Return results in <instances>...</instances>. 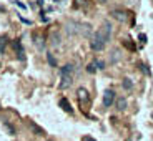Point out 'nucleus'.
Listing matches in <instances>:
<instances>
[{"instance_id":"9b49d317","label":"nucleus","mask_w":153,"mask_h":141,"mask_svg":"<svg viewBox=\"0 0 153 141\" xmlns=\"http://www.w3.org/2000/svg\"><path fill=\"white\" fill-rule=\"evenodd\" d=\"M131 86H133V83H131L130 78H123V88L125 90H131Z\"/></svg>"},{"instance_id":"dca6fc26","label":"nucleus","mask_w":153,"mask_h":141,"mask_svg":"<svg viewBox=\"0 0 153 141\" xmlns=\"http://www.w3.org/2000/svg\"><path fill=\"white\" fill-rule=\"evenodd\" d=\"M83 141H95L93 138H90V136H83Z\"/></svg>"},{"instance_id":"9d476101","label":"nucleus","mask_w":153,"mask_h":141,"mask_svg":"<svg viewBox=\"0 0 153 141\" xmlns=\"http://www.w3.org/2000/svg\"><path fill=\"white\" fill-rule=\"evenodd\" d=\"M4 128L8 131V134H15V130H13V126H12L8 121H4Z\"/></svg>"},{"instance_id":"423d86ee","label":"nucleus","mask_w":153,"mask_h":141,"mask_svg":"<svg viewBox=\"0 0 153 141\" xmlns=\"http://www.w3.org/2000/svg\"><path fill=\"white\" fill-rule=\"evenodd\" d=\"M76 95H78V100H80L82 103H87L88 101V92L85 90V88H78Z\"/></svg>"},{"instance_id":"f257e3e1","label":"nucleus","mask_w":153,"mask_h":141,"mask_svg":"<svg viewBox=\"0 0 153 141\" xmlns=\"http://www.w3.org/2000/svg\"><path fill=\"white\" fill-rule=\"evenodd\" d=\"M110 37H111V25L108 22H103V25L97 30V33L93 35L92 42H90L92 50L102 52V50L105 48V45H107V42L110 40Z\"/></svg>"},{"instance_id":"6e6552de","label":"nucleus","mask_w":153,"mask_h":141,"mask_svg":"<svg viewBox=\"0 0 153 141\" xmlns=\"http://www.w3.org/2000/svg\"><path fill=\"white\" fill-rule=\"evenodd\" d=\"M60 106L62 108H63V110H65L67 111V113H72V106H70V103H68V100H67V98H62L60 100Z\"/></svg>"},{"instance_id":"a211bd4d","label":"nucleus","mask_w":153,"mask_h":141,"mask_svg":"<svg viewBox=\"0 0 153 141\" xmlns=\"http://www.w3.org/2000/svg\"><path fill=\"white\" fill-rule=\"evenodd\" d=\"M45 141H52V140H45Z\"/></svg>"},{"instance_id":"7ed1b4c3","label":"nucleus","mask_w":153,"mask_h":141,"mask_svg":"<svg viewBox=\"0 0 153 141\" xmlns=\"http://www.w3.org/2000/svg\"><path fill=\"white\" fill-rule=\"evenodd\" d=\"M115 101V92L111 90V88H108V90H105L103 93V106H111Z\"/></svg>"},{"instance_id":"f3484780","label":"nucleus","mask_w":153,"mask_h":141,"mask_svg":"<svg viewBox=\"0 0 153 141\" xmlns=\"http://www.w3.org/2000/svg\"><path fill=\"white\" fill-rule=\"evenodd\" d=\"M97 2H100V4H105V2H107V0H97Z\"/></svg>"},{"instance_id":"4468645a","label":"nucleus","mask_w":153,"mask_h":141,"mask_svg":"<svg viewBox=\"0 0 153 141\" xmlns=\"http://www.w3.org/2000/svg\"><path fill=\"white\" fill-rule=\"evenodd\" d=\"M93 63H95L97 70H103V68H105V63H103V61H98V60H95Z\"/></svg>"},{"instance_id":"2eb2a0df","label":"nucleus","mask_w":153,"mask_h":141,"mask_svg":"<svg viewBox=\"0 0 153 141\" xmlns=\"http://www.w3.org/2000/svg\"><path fill=\"white\" fill-rule=\"evenodd\" d=\"M87 72H88V73H95V72H97V66H95V63H90V65L87 66Z\"/></svg>"},{"instance_id":"20e7f679","label":"nucleus","mask_w":153,"mask_h":141,"mask_svg":"<svg viewBox=\"0 0 153 141\" xmlns=\"http://www.w3.org/2000/svg\"><path fill=\"white\" fill-rule=\"evenodd\" d=\"M111 17L117 22H122V23L128 22V12H125V10H113L111 12Z\"/></svg>"},{"instance_id":"f8f14e48","label":"nucleus","mask_w":153,"mask_h":141,"mask_svg":"<svg viewBox=\"0 0 153 141\" xmlns=\"http://www.w3.org/2000/svg\"><path fill=\"white\" fill-rule=\"evenodd\" d=\"M5 45H7V37H0V53L5 50Z\"/></svg>"},{"instance_id":"1a4fd4ad","label":"nucleus","mask_w":153,"mask_h":141,"mask_svg":"<svg viewBox=\"0 0 153 141\" xmlns=\"http://www.w3.org/2000/svg\"><path fill=\"white\" fill-rule=\"evenodd\" d=\"M117 108H118L120 111H123L126 108V100L123 98V96H120V98H117Z\"/></svg>"},{"instance_id":"0eeeda50","label":"nucleus","mask_w":153,"mask_h":141,"mask_svg":"<svg viewBox=\"0 0 153 141\" xmlns=\"http://www.w3.org/2000/svg\"><path fill=\"white\" fill-rule=\"evenodd\" d=\"M13 47H15V50L19 52V58H20V60H25V52H23L22 43H20L19 40H15V42H13Z\"/></svg>"},{"instance_id":"39448f33","label":"nucleus","mask_w":153,"mask_h":141,"mask_svg":"<svg viewBox=\"0 0 153 141\" xmlns=\"http://www.w3.org/2000/svg\"><path fill=\"white\" fill-rule=\"evenodd\" d=\"M30 130H32V133L33 134H37V136H45V130L43 128H40V126L37 125L35 121H30Z\"/></svg>"},{"instance_id":"ddd939ff","label":"nucleus","mask_w":153,"mask_h":141,"mask_svg":"<svg viewBox=\"0 0 153 141\" xmlns=\"http://www.w3.org/2000/svg\"><path fill=\"white\" fill-rule=\"evenodd\" d=\"M47 60H48V63H50L52 66H57V61H55V58H53V55H52V53L47 55Z\"/></svg>"},{"instance_id":"f03ea898","label":"nucleus","mask_w":153,"mask_h":141,"mask_svg":"<svg viewBox=\"0 0 153 141\" xmlns=\"http://www.w3.org/2000/svg\"><path fill=\"white\" fill-rule=\"evenodd\" d=\"M60 72H62L60 88H68L70 85H72V80H73V65H72V63H68V65H65Z\"/></svg>"}]
</instances>
